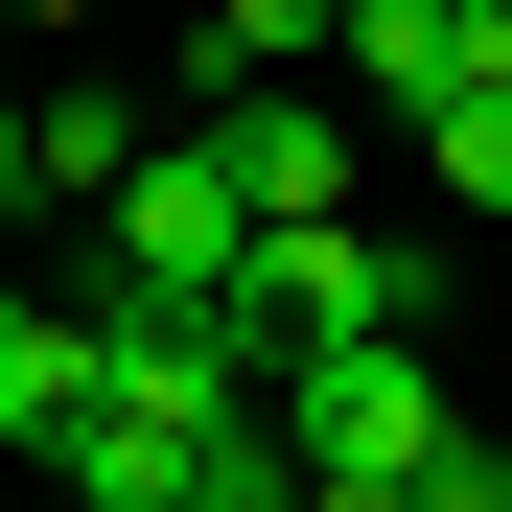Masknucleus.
Returning <instances> with one entry per match:
<instances>
[{
	"label": "nucleus",
	"instance_id": "423d86ee",
	"mask_svg": "<svg viewBox=\"0 0 512 512\" xmlns=\"http://www.w3.org/2000/svg\"><path fill=\"white\" fill-rule=\"evenodd\" d=\"M419 163H443V210L512 233V70H443V94H419Z\"/></svg>",
	"mask_w": 512,
	"mask_h": 512
},
{
	"label": "nucleus",
	"instance_id": "9d476101",
	"mask_svg": "<svg viewBox=\"0 0 512 512\" xmlns=\"http://www.w3.org/2000/svg\"><path fill=\"white\" fill-rule=\"evenodd\" d=\"M70 24H94V0H24V47H70Z\"/></svg>",
	"mask_w": 512,
	"mask_h": 512
},
{
	"label": "nucleus",
	"instance_id": "20e7f679",
	"mask_svg": "<svg viewBox=\"0 0 512 512\" xmlns=\"http://www.w3.org/2000/svg\"><path fill=\"white\" fill-rule=\"evenodd\" d=\"M94 303H0V443H70V419H94Z\"/></svg>",
	"mask_w": 512,
	"mask_h": 512
},
{
	"label": "nucleus",
	"instance_id": "f257e3e1",
	"mask_svg": "<svg viewBox=\"0 0 512 512\" xmlns=\"http://www.w3.org/2000/svg\"><path fill=\"white\" fill-rule=\"evenodd\" d=\"M280 443L326 512H419V466H443V373H419V326H350V350L280 373Z\"/></svg>",
	"mask_w": 512,
	"mask_h": 512
},
{
	"label": "nucleus",
	"instance_id": "6e6552de",
	"mask_svg": "<svg viewBox=\"0 0 512 512\" xmlns=\"http://www.w3.org/2000/svg\"><path fill=\"white\" fill-rule=\"evenodd\" d=\"M466 70H512V0H466Z\"/></svg>",
	"mask_w": 512,
	"mask_h": 512
},
{
	"label": "nucleus",
	"instance_id": "0eeeda50",
	"mask_svg": "<svg viewBox=\"0 0 512 512\" xmlns=\"http://www.w3.org/2000/svg\"><path fill=\"white\" fill-rule=\"evenodd\" d=\"M326 24H350V0H210L187 70H326Z\"/></svg>",
	"mask_w": 512,
	"mask_h": 512
},
{
	"label": "nucleus",
	"instance_id": "f03ea898",
	"mask_svg": "<svg viewBox=\"0 0 512 512\" xmlns=\"http://www.w3.org/2000/svg\"><path fill=\"white\" fill-rule=\"evenodd\" d=\"M233 256H256V187H233L210 140H140V163H117V210H94V280H140V303H210Z\"/></svg>",
	"mask_w": 512,
	"mask_h": 512
},
{
	"label": "nucleus",
	"instance_id": "39448f33",
	"mask_svg": "<svg viewBox=\"0 0 512 512\" xmlns=\"http://www.w3.org/2000/svg\"><path fill=\"white\" fill-rule=\"evenodd\" d=\"M326 70H350L373 117H419V94L466 70V0H350V24H326Z\"/></svg>",
	"mask_w": 512,
	"mask_h": 512
},
{
	"label": "nucleus",
	"instance_id": "1a4fd4ad",
	"mask_svg": "<svg viewBox=\"0 0 512 512\" xmlns=\"http://www.w3.org/2000/svg\"><path fill=\"white\" fill-rule=\"evenodd\" d=\"M0 187H24V70H0Z\"/></svg>",
	"mask_w": 512,
	"mask_h": 512
},
{
	"label": "nucleus",
	"instance_id": "9b49d317",
	"mask_svg": "<svg viewBox=\"0 0 512 512\" xmlns=\"http://www.w3.org/2000/svg\"><path fill=\"white\" fill-rule=\"evenodd\" d=\"M0 47H24V0H0Z\"/></svg>",
	"mask_w": 512,
	"mask_h": 512
},
{
	"label": "nucleus",
	"instance_id": "7ed1b4c3",
	"mask_svg": "<svg viewBox=\"0 0 512 512\" xmlns=\"http://www.w3.org/2000/svg\"><path fill=\"white\" fill-rule=\"evenodd\" d=\"M140 140H163V117L117 94V70H47V94H24V187H47V210H117Z\"/></svg>",
	"mask_w": 512,
	"mask_h": 512
}]
</instances>
